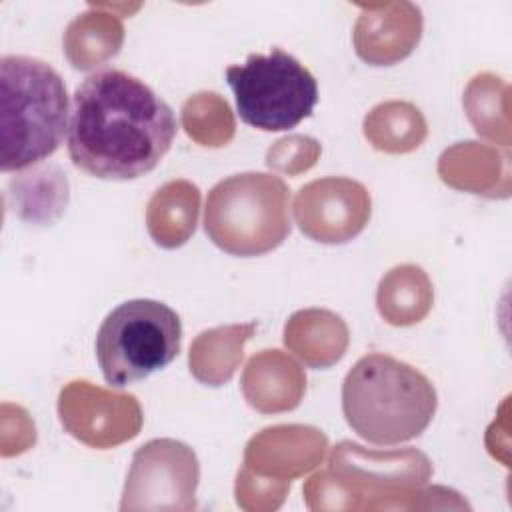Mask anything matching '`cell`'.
I'll return each instance as SVG.
<instances>
[{
	"instance_id": "cell-6",
	"label": "cell",
	"mask_w": 512,
	"mask_h": 512,
	"mask_svg": "<svg viewBox=\"0 0 512 512\" xmlns=\"http://www.w3.org/2000/svg\"><path fill=\"white\" fill-rule=\"evenodd\" d=\"M226 80L240 120L264 132L296 128L318 102L314 74L282 48L250 54L244 64L228 66Z\"/></svg>"
},
{
	"instance_id": "cell-4",
	"label": "cell",
	"mask_w": 512,
	"mask_h": 512,
	"mask_svg": "<svg viewBox=\"0 0 512 512\" xmlns=\"http://www.w3.org/2000/svg\"><path fill=\"white\" fill-rule=\"evenodd\" d=\"M290 192L270 174H236L220 180L206 198L204 230L228 254L260 256L290 232Z\"/></svg>"
},
{
	"instance_id": "cell-3",
	"label": "cell",
	"mask_w": 512,
	"mask_h": 512,
	"mask_svg": "<svg viewBox=\"0 0 512 512\" xmlns=\"http://www.w3.org/2000/svg\"><path fill=\"white\" fill-rule=\"evenodd\" d=\"M438 396L414 366L388 356L366 354L342 382V412L366 442L396 446L418 438L432 422Z\"/></svg>"
},
{
	"instance_id": "cell-2",
	"label": "cell",
	"mask_w": 512,
	"mask_h": 512,
	"mask_svg": "<svg viewBox=\"0 0 512 512\" xmlns=\"http://www.w3.org/2000/svg\"><path fill=\"white\" fill-rule=\"evenodd\" d=\"M72 102L62 76L44 60H0V168L18 172L52 156L68 136Z\"/></svg>"
},
{
	"instance_id": "cell-1",
	"label": "cell",
	"mask_w": 512,
	"mask_h": 512,
	"mask_svg": "<svg viewBox=\"0 0 512 512\" xmlns=\"http://www.w3.org/2000/svg\"><path fill=\"white\" fill-rule=\"evenodd\" d=\"M178 120L170 104L140 78L102 68L72 96L66 136L72 164L100 180H134L170 150Z\"/></svg>"
},
{
	"instance_id": "cell-5",
	"label": "cell",
	"mask_w": 512,
	"mask_h": 512,
	"mask_svg": "<svg viewBox=\"0 0 512 512\" xmlns=\"http://www.w3.org/2000/svg\"><path fill=\"white\" fill-rule=\"evenodd\" d=\"M182 322L164 302L134 298L118 304L96 334V360L106 384L126 388L166 368L180 352Z\"/></svg>"
}]
</instances>
